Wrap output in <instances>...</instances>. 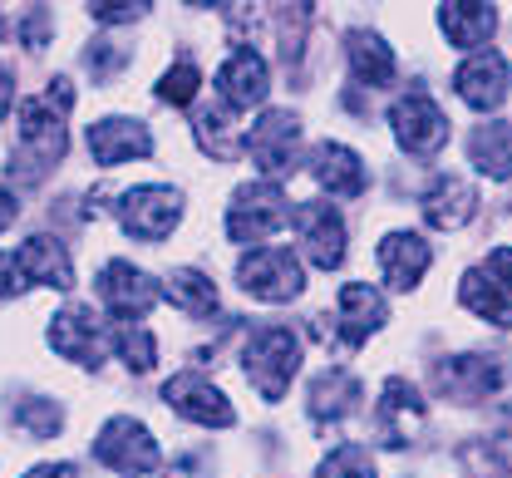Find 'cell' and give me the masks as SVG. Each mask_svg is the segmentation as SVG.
<instances>
[{
    "label": "cell",
    "instance_id": "obj_1",
    "mask_svg": "<svg viewBox=\"0 0 512 478\" xmlns=\"http://www.w3.org/2000/svg\"><path fill=\"white\" fill-rule=\"evenodd\" d=\"M69 104H74L69 79H50V94L20 104V153L35 163V173L55 168L64 158V148H69V134H64V109Z\"/></svg>",
    "mask_w": 512,
    "mask_h": 478
},
{
    "label": "cell",
    "instance_id": "obj_2",
    "mask_svg": "<svg viewBox=\"0 0 512 478\" xmlns=\"http://www.w3.org/2000/svg\"><path fill=\"white\" fill-rule=\"evenodd\" d=\"M242 365H247V380L261 400H281L301 370V345L286 326H261L242 345Z\"/></svg>",
    "mask_w": 512,
    "mask_h": 478
},
{
    "label": "cell",
    "instance_id": "obj_3",
    "mask_svg": "<svg viewBox=\"0 0 512 478\" xmlns=\"http://www.w3.org/2000/svg\"><path fill=\"white\" fill-rule=\"evenodd\" d=\"M94 459L124 478H143V474H158L163 449H158V439H153L133 414H114V419L99 429V439H94Z\"/></svg>",
    "mask_w": 512,
    "mask_h": 478
},
{
    "label": "cell",
    "instance_id": "obj_4",
    "mask_svg": "<svg viewBox=\"0 0 512 478\" xmlns=\"http://www.w3.org/2000/svg\"><path fill=\"white\" fill-rule=\"evenodd\" d=\"M237 286L266 306H281V301H296L306 291V272L286 247H252L237 262Z\"/></svg>",
    "mask_w": 512,
    "mask_h": 478
},
{
    "label": "cell",
    "instance_id": "obj_5",
    "mask_svg": "<svg viewBox=\"0 0 512 478\" xmlns=\"http://www.w3.org/2000/svg\"><path fill=\"white\" fill-rule=\"evenodd\" d=\"M330 326H311V331H325V341L340 345V350H360V345L370 341L375 331H380L384 321H389V306H384V296L375 286H365V281H350L345 291H340V311L335 316H325Z\"/></svg>",
    "mask_w": 512,
    "mask_h": 478
},
{
    "label": "cell",
    "instance_id": "obj_6",
    "mask_svg": "<svg viewBox=\"0 0 512 478\" xmlns=\"http://www.w3.org/2000/svg\"><path fill=\"white\" fill-rule=\"evenodd\" d=\"M503 380H508L503 355H444V360H434V390L458 405L498 395Z\"/></svg>",
    "mask_w": 512,
    "mask_h": 478
},
{
    "label": "cell",
    "instance_id": "obj_7",
    "mask_svg": "<svg viewBox=\"0 0 512 478\" xmlns=\"http://www.w3.org/2000/svg\"><path fill=\"white\" fill-rule=\"evenodd\" d=\"M276 227H286V193L276 183H242L227 207V237L261 247Z\"/></svg>",
    "mask_w": 512,
    "mask_h": 478
},
{
    "label": "cell",
    "instance_id": "obj_8",
    "mask_svg": "<svg viewBox=\"0 0 512 478\" xmlns=\"http://www.w3.org/2000/svg\"><path fill=\"white\" fill-rule=\"evenodd\" d=\"M183 217V193L178 188H163V183H148V188H128L119 198V227L138 242H163Z\"/></svg>",
    "mask_w": 512,
    "mask_h": 478
},
{
    "label": "cell",
    "instance_id": "obj_9",
    "mask_svg": "<svg viewBox=\"0 0 512 478\" xmlns=\"http://www.w3.org/2000/svg\"><path fill=\"white\" fill-rule=\"evenodd\" d=\"M296 148H301V119L291 109H266L247 129V153L266 178H286L296 168Z\"/></svg>",
    "mask_w": 512,
    "mask_h": 478
},
{
    "label": "cell",
    "instance_id": "obj_10",
    "mask_svg": "<svg viewBox=\"0 0 512 478\" xmlns=\"http://www.w3.org/2000/svg\"><path fill=\"white\" fill-rule=\"evenodd\" d=\"M429 424V400L409 385V380H384L380 395V419H375V434H380L384 449H409Z\"/></svg>",
    "mask_w": 512,
    "mask_h": 478
},
{
    "label": "cell",
    "instance_id": "obj_11",
    "mask_svg": "<svg viewBox=\"0 0 512 478\" xmlns=\"http://www.w3.org/2000/svg\"><path fill=\"white\" fill-rule=\"evenodd\" d=\"M389 124H394V138H399V148L404 153H419V158H429V153H439L448 138V119L444 109L424 94V89H414V94H404L394 109H389Z\"/></svg>",
    "mask_w": 512,
    "mask_h": 478
},
{
    "label": "cell",
    "instance_id": "obj_12",
    "mask_svg": "<svg viewBox=\"0 0 512 478\" xmlns=\"http://www.w3.org/2000/svg\"><path fill=\"white\" fill-rule=\"evenodd\" d=\"M99 301L109 306L114 321H138V316H148L163 301V281L138 272L133 262H109L99 272Z\"/></svg>",
    "mask_w": 512,
    "mask_h": 478
},
{
    "label": "cell",
    "instance_id": "obj_13",
    "mask_svg": "<svg viewBox=\"0 0 512 478\" xmlns=\"http://www.w3.org/2000/svg\"><path fill=\"white\" fill-rule=\"evenodd\" d=\"M163 400H168V410L183 414L188 424H207V429H227V424H237L232 400H227L212 380H202L197 370L173 375V380L163 385Z\"/></svg>",
    "mask_w": 512,
    "mask_h": 478
},
{
    "label": "cell",
    "instance_id": "obj_14",
    "mask_svg": "<svg viewBox=\"0 0 512 478\" xmlns=\"http://www.w3.org/2000/svg\"><path fill=\"white\" fill-rule=\"evenodd\" d=\"M453 89H458V99H463L468 109L488 114V109H498L512 94V69L498 50H478V55H468V60L458 65Z\"/></svg>",
    "mask_w": 512,
    "mask_h": 478
},
{
    "label": "cell",
    "instance_id": "obj_15",
    "mask_svg": "<svg viewBox=\"0 0 512 478\" xmlns=\"http://www.w3.org/2000/svg\"><path fill=\"white\" fill-rule=\"evenodd\" d=\"M50 345L64 360H74L84 370H99L104 365V321L89 306H64V311L50 316Z\"/></svg>",
    "mask_w": 512,
    "mask_h": 478
},
{
    "label": "cell",
    "instance_id": "obj_16",
    "mask_svg": "<svg viewBox=\"0 0 512 478\" xmlns=\"http://www.w3.org/2000/svg\"><path fill=\"white\" fill-rule=\"evenodd\" d=\"M296 232H301V242H306V257L316 262L320 272H330V267H340L345 262V222H340V212L330 203H306L296 212Z\"/></svg>",
    "mask_w": 512,
    "mask_h": 478
},
{
    "label": "cell",
    "instance_id": "obj_17",
    "mask_svg": "<svg viewBox=\"0 0 512 478\" xmlns=\"http://www.w3.org/2000/svg\"><path fill=\"white\" fill-rule=\"evenodd\" d=\"M266 89H271V74H266V60L256 55V50H232L227 55V65L217 69V94H222V104L227 109H256L261 99H266Z\"/></svg>",
    "mask_w": 512,
    "mask_h": 478
},
{
    "label": "cell",
    "instance_id": "obj_18",
    "mask_svg": "<svg viewBox=\"0 0 512 478\" xmlns=\"http://www.w3.org/2000/svg\"><path fill=\"white\" fill-rule=\"evenodd\" d=\"M89 153H94V163L119 168V163H133V158H148L153 134L138 119H99V124H89Z\"/></svg>",
    "mask_w": 512,
    "mask_h": 478
},
{
    "label": "cell",
    "instance_id": "obj_19",
    "mask_svg": "<svg viewBox=\"0 0 512 478\" xmlns=\"http://www.w3.org/2000/svg\"><path fill=\"white\" fill-rule=\"evenodd\" d=\"M439 30L458 50H483L498 30V10L488 0H444L439 5Z\"/></svg>",
    "mask_w": 512,
    "mask_h": 478
},
{
    "label": "cell",
    "instance_id": "obj_20",
    "mask_svg": "<svg viewBox=\"0 0 512 478\" xmlns=\"http://www.w3.org/2000/svg\"><path fill=\"white\" fill-rule=\"evenodd\" d=\"M429 262H434V247H429L419 232H394V237H384L380 242L384 281H389V286H399V291L419 286V276L429 272Z\"/></svg>",
    "mask_w": 512,
    "mask_h": 478
},
{
    "label": "cell",
    "instance_id": "obj_21",
    "mask_svg": "<svg viewBox=\"0 0 512 478\" xmlns=\"http://www.w3.org/2000/svg\"><path fill=\"white\" fill-rule=\"evenodd\" d=\"M311 173H316L320 188L335 193V198H360L365 193V163L345 143H320L316 158H311Z\"/></svg>",
    "mask_w": 512,
    "mask_h": 478
},
{
    "label": "cell",
    "instance_id": "obj_22",
    "mask_svg": "<svg viewBox=\"0 0 512 478\" xmlns=\"http://www.w3.org/2000/svg\"><path fill=\"white\" fill-rule=\"evenodd\" d=\"M424 217H429L439 232H453V227L473 222V217H478V188H473L468 178H439V183L429 188V198H424Z\"/></svg>",
    "mask_w": 512,
    "mask_h": 478
},
{
    "label": "cell",
    "instance_id": "obj_23",
    "mask_svg": "<svg viewBox=\"0 0 512 478\" xmlns=\"http://www.w3.org/2000/svg\"><path fill=\"white\" fill-rule=\"evenodd\" d=\"M468 158L483 178L493 183H508L512 178V124L508 119H493V124H478L468 134Z\"/></svg>",
    "mask_w": 512,
    "mask_h": 478
},
{
    "label": "cell",
    "instance_id": "obj_24",
    "mask_svg": "<svg viewBox=\"0 0 512 478\" xmlns=\"http://www.w3.org/2000/svg\"><path fill=\"white\" fill-rule=\"evenodd\" d=\"M355 405H360V380L350 370L330 365L311 380V414L320 424H340L345 414H355Z\"/></svg>",
    "mask_w": 512,
    "mask_h": 478
},
{
    "label": "cell",
    "instance_id": "obj_25",
    "mask_svg": "<svg viewBox=\"0 0 512 478\" xmlns=\"http://www.w3.org/2000/svg\"><path fill=\"white\" fill-rule=\"evenodd\" d=\"M20 267L30 276V286L40 281V286H55V291H69L74 286V262H69V252H64L55 237H30L20 252Z\"/></svg>",
    "mask_w": 512,
    "mask_h": 478
},
{
    "label": "cell",
    "instance_id": "obj_26",
    "mask_svg": "<svg viewBox=\"0 0 512 478\" xmlns=\"http://www.w3.org/2000/svg\"><path fill=\"white\" fill-rule=\"evenodd\" d=\"M458 301H463L478 321H488V326H512V291H508V286H498V281L483 272V267L463 276Z\"/></svg>",
    "mask_w": 512,
    "mask_h": 478
},
{
    "label": "cell",
    "instance_id": "obj_27",
    "mask_svg": "<svg viewBox=\"0 0 512 478\" xmlns=\"http://www.w3.org/2000/svg\"><path fill=\"white\" fill-rule=\"evenodd\" d=\"M350 69L360 74V84L384 89V84H394L399 60H394V50L384 45L375 30H350Z\"/></svg>",
    "mask_w": 512,
    "mask_h": 478
},
{
    "label": "cell",
    "instance_id": "obj_28",
    "mask_svg": "<svg viewBox=\"0 0 512 478\" xmlns=\"http://www.w3.org/2000/svg\"><path fill=\"white\" fill-rule=\"evenodd\" d=\"M163 296H168L173 306H183L192 321L217 316V286H212V276H202L197 267H178V272L163 281Z\"/></svg>",
    "mask_w": 512,
    "mask_h": 478
},
{
    "label": "cell",
    "instance_id": "obj_29",
    "mask_svg": "<svg viewBox=\"0 0 512 478\" xmlns=\"http://www.w3.org/2000/svg\"><path fill=\"white\" fill-rule=\"evenodd\" d=\"M232 114H237V109L217 104V109H202V119H197V143H202L212 158H222V163L247 148V134H242V124H232Z\"/></svg>",
    "mask_w": 512,
    "mask_h": 478
},
{
    "label": "cell",
    "instance_id": "obj_30",
    "mask_svg": "<svg viewBox=\"0 0 512 478\" xmlns=\"http://www.w3.org/2000/svg\"><path fill=\"white\" fill-rule=\"evenodd\" d=\"M109 341H114L119 360H124L133 375H148V370H153L158 341H153V331H143L138 321H114V326H109Z\"/></svg>",
    "mask_w": 512,
    "mask_h": 478
},
{
    "label": "cell",
    "instance_id": "obj_31",
    "mask_svg": "<svg viewBox=\"0 0 512 478\" xmlns=\"http://www.w3.org/2000/svg\"><path fill=\"white\" fill-rule=\"evenodd\" d=\"M15 419H20V429H25L30 439H55L64 424V414L55 400H20V405H15Z\"/></svg>",
    "mask_w": 512,
    "mask_h": 478
},
{
    "label": "cell",
    "instance_id": "obj_32",
    "mask_svg": "<svg viewBox=\"0 0 512 478\" xmlns=\"http://www.w3.org/2000/svg\"><path fill=\"white\" fill-rule=\"evenodd\" d=\"M320 478H375V459H370L360 444H340V449L325 454Z\"/></svg>",
    "mask_w": 512,
    "mask_h": 478
},
{
    "label": "cell",
    "instance_id": "obj_33",
    "mask_svg": "<svg viewBox=\"0 0 512 478\" xmlns=\"http://www.w3.org/2000/svg\"><path fill=\"white\" fill-rule=\"evenodd\" d=\"M197 84H202L197 65H192V60H178V65L158 79V99H163V104H178V109H188L192 99H197Z\"/></svg>",
    "mask_w": 512,
    "mask_h": 478
},
{
    "label": "cell",
    "instance_id": "obj_34",
    "mask_svg": "<svg viewBox=\"0 0 512 478\" xmlns=\"http://www.w3.org/2000/svg\"><path fill=\"white\" fill-rule=\"evenodd\" d=\"M153 10V0H89V15L99 25H128V20H143Z\"/></svg>",
    "mask_w": 512,
    "mask_h": 478
},
{
    "label": "cell",
    "instance_id": "obj_35",
    "mask_svg": "<svg viewBox=\"0 0 512 478\" xmlns=\"http://www.w3.org/2000/svg\"><path fill=\"white\" fill-rule=\"evenodd\" d=\"M84 65H89V74L104 84L114 69L124 65V45H114V40H94V45L84 50Z\"/></svg>",
    "mask_w": 512,
    "mask_h": 478
},
{
    "label": "cell",
    "instance_id": "obj_36",
    "mask_svg": "<svg viewBox=\"0 0 512 478\" xmlns=\"http://www.w3.org/2000/svg\"><path fill=\"white\" fill-rule=\"evenodd\" d=\"M25 286H30V276L20 267V257L15 252H0V301H15Z\"/></svg>",
    "mask_w": 512,
    "mask_h": 478
},
{
    "label": "cell",
    "instance_id": "obj_37",
    "mask_svg": "<svg viewBox=\"0 0 512 478\" xmlns=\"http://www.w3.org/2000/svg\"><path fill=\"white\" fill-rule=\"evenodd\" d=\"M483 272L493 276L498 286H508L512 291V247H493V252H488V262H483Z\"/></svg>",
    "mask_w": 512,
    "mask_h": 478
},
{
    "label": "cell",
    "instance_id": "obj_38",
    "mask_svg": "<svg viewBox=\"0 0 512 478\" xmlns=\"http://www.w3.org/2000/svg\"><path fill=\"white\" fill-rule=\"evenodd\" d=\"M25 478H79L74 464H40V469H30Z\"/></svg>",
    "mask_w": 512,
    "mask_h": 478
},
{
    "label": "cell",
    "instance_id": "obj_39",
    "mask_svg": "<svg viewBox=\"0 0 512 478\" xmlns=\"http://www.w3.org/2000/svg\"><path fill=\"white\" fill-rule=\"evenodd\" d=\"M10 104H15V84H10V69L0 65V119L10 114Z\"/></svg>",
    "mask_w": 512,
    "mask_h": 478
},
{
    "label": "cell",
    "instance_id": "obj_40",
    "mask_svg": "<svg viewBox=\"0 0 512 478\" xmlns=\"http://www.w3.org/2000/svg\"><path fill=\"white\" fill-rule=\"evenodd\" d=\"M15 212H20V207H15V198H10V193L0 188V232H5V227L15 222Z\"/></svg>",
    "mask_w": 512,
    "mask_h": 478
},
{
    "label": "cell",
    "instance_id": "obj_41",
    "mask_svg": "<svg viewBox=\"0 0 512 478\" xmlns=\"http://www.w3.org/2000/svg\"><path fill=\"white\" fill-rule=\"evenodd\" d=\"M188 5H197V10H212V5H222V0H188Z\"/></svg>",
    "mask_w": 512,
    "mask_h": 478
},
{
    "label": "cell",
    "instance_id": "obj_42",
    "mask_svg": "<svg viewBox=\"0 0 512 478\" xmlns=\"http://www.w3.org/2000/svg\"><path fill=\"white\" fill-rule=\"evenodd\" d=\"M0 35H5V20H0Z\"/></svg>",
    "mask_w": 512,
    "mask_h": 478
}]
</instances>
